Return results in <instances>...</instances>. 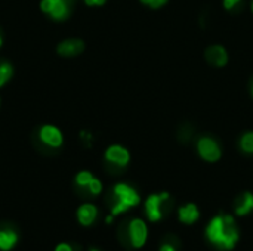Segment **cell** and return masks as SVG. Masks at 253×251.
<instances>
[{
    "label": "cell",
    "mask_w": 253,
    "mask_h": 251,
    "mask_svg": "<svg viewBox=\"0 0 253 251\" xmlns=\"http://www.w3.org/2000/svg\"><path fill=\"white\" fill-rule=\"evenodd\" d=\"M206 238L219 250H233L240 240L239 226L233 216L218 215L206 226Z\"/></svg>",
    "instance_id": "cell-1"
},
{
    "label": "cell",
    "mask_w": 253,
    "mask_h": 251,
    "mask_svg": "<svg viewBox=\"0 0 253 251\" xmlns=\"http://www.w3.org/2000/svg\"><path fill=\"white\" fill-rule=\"evenodd\" d=\"M111 195H113V198H111L113 200V204H111L113 216H119V215L130 210L132 207H136L141 203V197H139L138 191L127 183L114 185Z\"/></svg>",
    "instance_id": "cell-2"
},
{
    "label": "cell",
    "mask_w": 253,
    "mask_h": 251,
    "mask_svg": "<svg viewBox=\"0 0 253 251\" xmlns=\"http://www.w3.org/2000/svg\"><path fill=\"white\" fill-rule=\"evenodd\" d=\"M196 149L197 154L200 155L202 160L208 163H216L222 157V148L218 143V141L212 136H200L196 142Z\"/></svg>",
    "instance_id": "cell-3"
},
{
    "label": "cell",
    "mask_w": 253,
    "mask_h": 251,
    "mask_svg": "<svg viewBox=\"0 0 253 251\" xmlns=\"http://www.w3.org/2000/svg\"><path fill=\"white\" fill-rule=\"evenodd\" d=\"M170 195L168 192H162V194H153L147 198L145 201V215L148 217V220L151 222H160L163 219L165 215V207L169 201Z\"/></svg>",
    "instance_id": "cell-4"
},
{
    "label": "cell",
    "mask_w": 253,
    "mask_h": 251,
    "mask_svg": "<svg viewBox=\"0 0 253 251\" xmlns=\"http://www.w3.org/2000/svg\"><path fill=\"white\" fill-rule=\"evenodd\" d=\"M148 228L142 219H132L127 225V241L133 249H141L147 243Z\"/></svg>",
    "instance_id": "cell-5"
},
{
    "label": "cell",
    "mask_w": 253,
    "mask_h": 251,
    "mask_svg": "<svg viewBox=\"0 0 253 251\" xmlns=\"http://www.w3.org/2000/svg\"><path fill=\"white\" fill-rule=\"evenodd\" d=\"M74 0H42L40 7L44 13L50 15L53 19H65L70 15L71 4Z\"/></svg>",
    "instance_id": "cell-6"
},
{
    "label": "cell",
    "mask_w": 253,
    "mask_h": 251,
    "mask_svg": "<svg viewBox=\"0 0 253 251\" xmlns=\"http://www.w3.org/2000/svg\"><path fill=\"white\" fill-rule=\"evenodd\" d=\"M105 161L117 169H125L130 161V154L120 145H111L105 151Z\"/></svg>",
    "instance_id": "cell-7"
},
{
    "label": "cell",
    "mask_w": 253,
    "mask_h": 251,
    "mask_svg": "<svg viewBox=\"0 0 253 251\" xmlns=\"http://www.w3.org/2000/svg\"><path fill=\"white\" fill-rule=\"evenodd\" d=\"M205 59L213 67H225L228 64V52L222 44H212L205 50Z\"/></svg>",
    "instance_id": "cell-8"
},
{
    "label": "cell",
    "mask_w": 253,
    "mask_h": 251,
    "mask_svg": "<svg viewBox=\"0 0 253 251\" xmlns=\"http://www.w3.org/2000/svg\"><path fill=\"white\" fill-rule=\"evenodd\" d=\"M39 139L42 141V143L50 148H59L64 142L61 130L55 126H43L39 130Z\"/></svg>",
    "instance_id": "cell-9"
},
{
    "label": "cell",
    "mask_w": 253,
    "mask_h": 251,
    "mask_svg": "<svg viewBox=\"0 0 253 251\" xmlns=\"http://www.w3.org/2000/svg\"><path fill=\"white\" fill-rule=\"evenodd\" d=\"M77 222L82 225V226H90L95 223L96 217H98V209L96 206L90 204V203H86V204H82L79 209H77Z\"/></svg>",
    "instance_id": "cell-10"
},
{
    "label": "cell",
    "mask_w": 253,
    "mask_h": 251,
    "mask_svg": "<svg viewBox=\"0 0 253 251\" xmlns=\"http://www.w3.org/2000/svg\"><path fill=\"white\" fill-rule=\"evenodd\" d=\"M178 217H179V222L184 223V225H193L199 220L200 217V212H199V207L193 203H188L182 207L178 209Z\"/></svg>",
    "instance_id": "cell-11"
},
{
    "label": "cell",
    "mask_w": 253,
    "mask_h": 251,
    "mask_svg": "<svg viewBox=\"0 0 253 251\" xmlns=\"http://www.w3.org/2000/svg\"><path fill=\"white\" fill-rule=\"evenodd\" d=\"M84 43L79 38H68L58 46V53L62 56H76L83 52Z\"/></svg>",
    "instance_id": "cell-12"
},
{
    "label": "cell",
    "mask_w": 253,
    "mask_h": 251,
    "mask_svg": "<svg viewBox=\"0 0 253 251\" xmlns=\"http://www.w3.org/2000/svg\"><path fill=\"white\" fill-rule=\"evenodd\" d=\"M251 212H253V194L246 191L243 192L237 200H236V204H234V213L237 216H246L249 215Z\"/></svg>",
    "instance_id": "cell-13"
},
{
    "label": "cell",
    "mask_w": 253,
    "mask_h": 251,
    "mask_svg": "<svg viewBox=\"0 0 253 251\" xmlns=\"http://www.w3.org/2000/svg\"><path fill=\"white\" fill-rule=\"evenodd\" d=\"M19 241V235L12 229H0V251H10Z\"/></svg>",
    "instance_id": "cell-14"
},
{
    "label": "cell",
    "mask_w": 253,
    "mask_h": 251,
    "mask_svg": "<svg viewBox=\"0 0 253 251\" xmlns=\"http://www.w3.org/2000/svg\"><path fill=\"white\" fill-rule=\"evenodd\" d=\"M239 148L243 154L246 155H252L253 154V132L248 130L245 132L240 139H239Z\"/></svg>",
    "instance_id": "cell-15"
},
{
    "label": "cell",
    "mask_w": 253,
    "mask_h": 251,
    "mask_svg": "<svg viewBox=\"0 0 253 251\" xmlns=\"http://www.w3.org/2000/svg\"><path fill=\"white\" fill-rule=\"evenodd\" d=\"M193 136H194V127L191 124L185 123V124H182L179 127V130H178V139H179V142L188 143L193 139Z\"/></svg>",
    "instance_id": "cell-16"
},
{
    "label": "cell",
    "mask_w": 253,
    "mask_h": 251,
    "mask_svg": "<svg viewBox=\"0 0 253 251\" xmlns=\"http://www.w3.org/2000/svg\"><path fill=\"white\" fill-rule=\"evenodd\" d=\"M12 72H13L12 65H10L9 62H6V61H1V62H0V87L4 86V84L10 80Z\"/></svg>",
    "instance_id": "cell-17"
},
{
    "label": "cell",
    "mask_w": 253,
    "mask_h": 251,
    "mask_svg": "<svg viewBox=\"0 0 253 251\" xmlns=\"http://www.w3.org/2000/svg\"><path fill=\"white\" fill-rule=\"evenodd\" d=\"M95 176L90 173V172H86V170H83V172H79L77 173V176H76V185L79 186V188H86L87 189V186H89V183L92 182V179H93Z\"/></svg>",
    "instance_id": "cell-18"
},
{
    "label": "cell",
    "mask_w": 253,
    "mask_h": 251,
    "mask_svg": "<svg viewBox=\"0 0 253 251\" xmlns=\"http://www.w3.org/2000/svg\"><path fill=\"white\" fill-rule=\"evenodd\" d=\"M87 191H89V194H92V195H99V194L102 192V182H101L99 179L93 178L92 182H90L89 186H87Z\"/></svg>",
    "instance_id": "cell-19"
},
{
    "label": "cell",
    "mask_w": 253,
    "mask_h": 251,
    "mask_svg": "<svg viewBox=\"0 0 253 251\" xmlns=\"http://www.w3.org/2000/svg\"><path fill=\"white\" fill-rule=\"evenodd\" d=\"M243 6V0H224V7L228 12H237Z\"/></svg>",
    "instance_id": "cell-20"
},
{
    "label": "cell",
    "mask_w": 253,
    "mask_h": 251,
    "mask_svg": "<svg viewBox=\"0 0 253 251\" xmlns=\"http://www.w3.org/2000/svg\"><path fill=\"white\" fill-rule=\"evenodd\" d=\"M141 3L151 9H159L162 6H165L168 3V0H141Z\"/></svg>",
    "instance_id": "cell-21"
},
{
    "label": "cell",
    "mask_w": 253,
    "mask_h": 251,
    "mask_svg": "<svg viewBox=\"0 0 253 251\" xmlns=\"http://www.w3.org/2000/svg\"><path fill=\"white\" fill-rule=\"evenodd\" d=\"M159 251H178V246L173 244L172 241H165V243L160 246Z\"/></svg>",
    "instance_id": "cell-22"
},
{
    "label": "cell",
    "mask_w": 253,
    "mask_h": 251,
    "mask_svg": "<svg viewBox=\"0 0 253 251\" xmlns=\"http://www.w3.org/2000/svg\"><path fill=\"white\" fill-rule=\"evenodd\" d=\"M55 251H74L73 250V246L68 244V243H61L55 247Z\"/></svg>",
    "instance_id": "cell-23"
},
{
    "label": "cell",
    "mask_w": 253,
    "mask_h": 251,
    "mask_svg": "<svg viewBox=\"0 0 253 251\" xmlns=\"http://www.w3.org/2000/svg\"><path fill=\"white\" fill-rule=\"evenodd\" d=\"M87 6H102L107 0H84Z\"/></svg>",
    "instance_id": "cell-24"
},
{
    "label": "cell",
    "mask_w": 253,
    "mask_h": 251,
    "mask_svg": "<svg viewBox=\"0 0 253 251\" xmlns=\"http://www.w3.org/2000/svg\"><path fill=\"white\" fill-rule=\"evenodd\" d=\"M251 95L253 96V78H252V81H251Z\"/></svg>",
    "instance_id": "cell-25"
},
{
    "label": "cell",
    "mask_w": 253,
    "mask_h": 251,
    "mask_svg": "<svg viewBox=\"0 0 253 251\" xmlns=\"http://www.w3.org/2000/svg\"><path fill=\"white\" fill-rule=\"evenodd\" d=\"M89 251H101V250H98V249H90Z\"/></svg>",
    "instance_id": "cell-26"
},
{
    "label": "cell",
    "mask_w": 253,
    "mask_h": 251,
    "mask_svg": "<svg viewBox=\"0 0 253 251\" xmlns=\"http://www.w3.org/2000/svg\"><path fill=\"white\" fill-rule=\"evenodd\" d=\"M1 43H3V38H1V36H0V46H1Z\"/></svg>",
    "instance_id": "cell-27"
},
{
    "label": "cell",
    "mask_w": 253,
    "mask_h": 251,
    "mask_svg": "<svg viewBox=\"0 0 253 251\" xmlns=\"http://www.w3.org/2000/svg\"><path fill=\"white\" fill-rule=\"evenodd\" d=\"M251 9H252V12H253V0H252V3H251Z\"/></svg>",
    "instance_id": "cell-28"
}]
</instances>
